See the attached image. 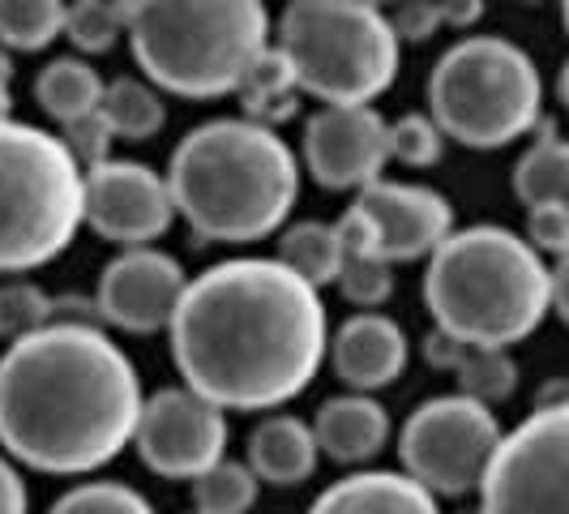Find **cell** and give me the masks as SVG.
<instances>
[{
	"mask_svg": "<svg viewBox=\"0 0 569 514\" xmlns=\"http://www.w3.org/2000/svg\"><path fill=\"white\" fill-rule=\"evenodd\" d=\"M467 347H471V343H462V339H455V335H446V330L432 326V335L425 339V360L432 365V369L455 373L458 365H462V356H467Z\"/></svg>",
	"mask_w": 569,
	"mask_h": 514,
	"instance_id": "cell-37",
	"label": "cell"
},
{
	"mask_svg": "<svg viewBox=\"0 0 569 514\" xmlns=\"http://www.w3.org/2000/svg\"><path fill=\"white\" fill-rule=\"evenodd\" d=\"M372 9H381V4H399V0H369Z\"/></svg>",
	"mask_w": 569,
	"mask_h": 514,
	"instance_id": "cell-41",
	"label": "cell"
},
{
	"mask_svg": "<svg viewBox=\"0 0 569 514\" xmlns=\"http://www.w3.org/2000/svg\"><path fill=\"white\" fill-rule=\"evenodd\" d=\"M455 377L458 395L485 403V407H497L518 391V365H513L510 347H467Z\"/></svg>",
	"mask_w": 569,
	"mask_h": 514,
	"instance_id": "cell-29",
	"label": "cell"
},
{
	"mask_svg": "<svg viewBox=\"0 0 569 514\" xmlns=\"http://www.w3.org/2000/svg\"><path fill=\"white\" fill-rule=\"evenodd\" d=\"M552 309L569 326V254L557 257V270H552Z\"/></svg>",
	"mask_w": 569,
	"mask_h": 514,
	"instance_id": "cell-39",
	"label": "cell"
},
{
	"mask_svg": "<svg viewBox=\"0 0 569 514\" xmlns=\"http://www.w3.org/2000/svg\"><path fill=\"white\" fill-rule=\"evenodd\" d=\"M513 194L527 210L569 206V142L543 129V138L513 168Z\"/></svg>",
	"mask_w": 569,
	"mask_h": 514,
	"instance_id": "cell-25",
	"label": "cell"
},
{
	"mask_svg": "<svg viewBox=\"0 0 569 514\" xmlns=\"http://www.w3.org/2000/svg\"><path fill=\"white\" fill-rule=\"evenodd\" d=\"M390 27L399 34V43H428L437 30L446 27L441 18V0H399Z\"/></svg>",
	"mask_w": 569,
	"mask_h": 514,
	"instance_id": "cell-35",
	"label": "cell"
},
{
	"mask_svg": "<svg viewBox=\"0 0 569 514\" xmlns=\"http://www.w3.org/2000/svg\"><path fill=\"white\" fill-rule=\"evenodd\" d=\"M425 305L437 330L471 347H513L552 309V270L497 224L455 231L425 270Z\"/></svg>",
	"mask_w": 569,
	"mask_h": 514,
	"instance_id": "cell-4",
	"label": "cell"
},
{
	"mask_svg": "<svg viewBox=\"0 0 569 514\" xmlns=\"http://www.w3.org/2000/svg\"><path fill=\"white\" fill-rule=\"evenodd\" d=\"M176 219L168 176L133 159H108L86 171V228L124 249H146Z\"/></svg>",
	"mask_w": 569,
	"mask_h": 514,
	"instance_id": "cell-12",
	"label": "cell"
},
{
	"mask_svg": "<svg viewBox=\"0 0 569 514\" xmlns=\"http://www.w3.org/2000/svg\"><path fill=\"white\" fill-rule=\"evenodd\" d=\"M64 0H0V48L43 52L64 34Z\"/></svg>",
	"mask_w": 569,
	"mask_h": 514,
	"instance_id": "cell-26",
	"label": "cell"
},
{
	"mask_svg": "<svg viewBox=\"0 0 569 514\" xmlns=\"http://www.w3.org/2000/svg\"><path fill=\"white\" fill-rule=\"evenodd\" d=\"M168 185L198 240L253 245L287 224L300 198V159L270 125L219 116L180 138Z\"/></svg>",
	"mask_w": 569,
	"mask_h": 514,
	"instance_id": "cell-3",
	"label": "cell"
},
{
	"mask_svg": "<svg viewBox=\"0 0 569 514\" xmlns=\"http://www.w3.org/2000/svg\"><path fill=\"white\" fill-rule=\"evenodd\" d=\"M351 210L369 224L372 245L386 261L432 257L455 236V206L428 185L372 180L351 201Z\"/></svg>",
	"mask_w": 569,
	"mask_h": 514,
	"instance_id": "cell-15",
	"label": "cell"
},
{
	"mask_svg": "<svg viewBox=\"0 0 569 514\" xmlns=\"http://www.w3.org/2000/svg\"><path fill=\"white\" fill-rule=\"evenodd\" d=\"M133 446L154 476L198 481L228 458V412L189 386H163L146 395Z\"/></svg>",
	"mask_w": 569,
	"mask_h": 514,
	"instance_id": "cell-11",
	"label": "cell"
},
{
	"mask_svg": "<svg viewBox=\"0 0 569 514\" xmlns=\"http://www.w3.org/2000/svg\"><path fill=\"white\" fill-rule=\"evenodd\" d=\"M184 291H189L184 266L163 249L146 245V249H124L103 266L94 309L116 330L159 335V330H171Z\"/></svg>",
	"mask_w": 569,
	"mask_h": 514,
	"instance_id": "cell-13",
	"label": "cell"
},
{
	"mask_svg": "<svg viewBox=\"0 0 569 514\" xmlns=\"http://www.w3.org/2000/svg\"><path fill=\"white\" fill-rule=\"evenodd\" d=\"M193 514H201V511H193Z\"/></svg>",
	"mask_w": 569,
	"mask_h": 514,
	"instance_id": "cell-45",
	"label": "cell"
},
{
	"mask_svg": "<svg viewBox=\"0 0 569 514\" xmlns=\"http://www.w3.org/2000/svg\"><path fill=\"white\" fill-rule=\"evenodd\" d=\"M257 493H261V481L253 476V467L240 458H223L193 481V511L249 514L257 506Z\"/></svg>",
	"mask_w": 569,
	"mask_h": 514,
	"instance_id": "cell-28",
	"label": "cell"
},
{
	"mask_svg": "<svg viewBox=\"0 0 569 514\" xmlns=\"http://www.w3.org/2000/svg\"><path fill=\"white\" fill-rule=\"evenodd\" d=\"M0 514H30L27 481L18 472V463L0 451Z\"/></svg>",
	"mask_w": 569,
	"mask_h": 514,
	"instance_id": "cell-36",
	"label": "cell"
},
{
	"mask_svg": "<svg viewBox=\"0 0 569 514\" xmlns=\"http://www.w3.org/2000/svg\"><path fill=\"white\" fill-rule=\"evenodd\" d=\"M305 514H441V506L407 472L372 467L335 481Z\"/></svg>",
	"mask_w": 569,
	"mask_h": 514,
	"instance_id": "cell-18",
	"label": "cell"
},
{
	"mask_svg": "<svg viewBox=\"0 0 569 514\" xmlns=\"http://www.w3.org/2000/svg\"><path fill=\"white\" fill-rule=\"evenodd\" d=\"M480 13H485V0H441L446 27H471L480 22Z\"/></svg>",
	"mask_w": 569,
	"mask_h": 514,
	"instance_id": "cell-38",
	"label": "cell"
},
{
	"mask_svg": "<svg viewBox=\"0 0 569 514\" xmlns=\"http://www.w3.org/2000/svg\"><path fill=\"white\" fill-rule=\"evenodd\" d=\"M390 159V125L372 108H321L305 125V168L321 189H365Z\"/></svg>",
	"mask_w": 569,
	"mask_h": 514,
	"instance_id": "cell-14",
	"label": "cell"
},
{
	"mask_svg": "<svg viewBox=\"0 0 569 514\" xmlns=\"http://www.w3.org/2000/svg\"><path fill=\"white\" fill-rule=\"evenodd\" d=\"M462 514H480V511H462Z\"/></svg>",
	"mask_w": 569,
	"mask_h": 514,
	"instance_id": "cell-44",
	"label": "cell"
},
{
	"mask_svg": "<svg viewBox=\"0 0 569 514\" xmlns=\"http://www.w3.org/2000/svg\"><path fill=\"white\" fill-rule=\"evenodd\" d=\"M480 514H569V399L506 433L480 485Z\"/></svg>",
	"mask_w": 569,
	"mask_h": 514,
	"instance_id": "cell-10",
	"label": "cell"
},
{
	"mask_svg": "<svg viewBox=\"0 0 569 514\" xmlns=\"http://www.w3.org/2000/svg\"><path fill=\"white\" fill-rule=\"evenodd\" d=\"M57 322V305L48 300V291L34 284H4L0 287V339L22 343L34 330Z\"/></svg>",
	"mask_w": 569,
	"mask_h": 514,
	"instance_id": "cell-30",
	"label": "cell"
},
{
	"mask_svg": "<svg viewBox=\"0 0 569 514\" xmlns=\"http://www.w3.org/2000/svg\"><path fill=\"white\" fill-rule=\"evenodd\" d=\"M142 407L133 360L90 322H52L0 356V451L30 472H99L133 446Z\"/></svg>",
	"mask_w": 569,
	"mask_h": 514,
	"instance_id": "cell-2",
	"label": "cell"
},
{
	"mask_svg": "<svg viewBox=\"0 0 569 514\" xmlns=\"http://www.w3.org/2000/svg\"><path fill=\"white\" fill-rule=\"evenodd\" d=\"M527 245L536 254L566 257L569 254V206H536L527 215Z\"/></svg>",
	"mask_w": 569,
	"mask_h": 514,
	"instance_id": "cell-34",
	"label": "cell"
},
{
	"mask_svg": "<svg viewBox=\"0 0 569 514\" xmlns=\"http://www.w3.org/2000/svg\"><path fill=\"white\" fill-rule=\"evenodd\" d=\"M313 433L321 455L335 463H372L390 442V412L372 395H335L317 407Z\"/></svg>",
	"mask_w": 569,
	"mask_h": 514,
	"instance_id": "cell-17",
	"label": "cell"
},
{
	"mask_svg": "<svg viewBox=\"0 0 569 514\" xmlns=\"http://www.w3.org/2000/svg\"><path fill=\"white\" fill-rule=\"evenodd\" d=\"M240 95V108H244V120H257V125H283L296 116L300 108V82H296V69L291 60L279 52V48H266L261 57L253 60V69L244 73V82L236 86Z\"/></svg>",
	"mask_w": 569,
	"mask_h": 514,
	"instance_id": "cell-22",
	"label": "cell"
},
{
	"mask_svg": "<svg viewBox=\"0 0 569 514\" xmlns=\"http://www.w3.org/2000/svg\"><path fill=\"white\" fill-rule=\"evenodd\" d=\"M244 463L253 467V476L261 485L291 488L305 485L321 463V446H317V433L309 421L300 416H266L261 425L249 433V455Z\"/></svg>",
	"mask_w": 569,
	"mask_h": 514,
	"instance_id": "cell-19",
	"label": "cell"
},
{
	"mask_svg": "<svg viewBox=\"0 0 569 514\" xmlns=\"http://www.w3.org/2000/svg\"><path fill=\"white\" fill-rule=\"evenodd\" d=\"M561 13H566V30H569V0H561Z\"/></svg>",
	"mask_w": 569,
	"mask_h": 514,
	"instance_id": "cell-42",
	"label": "cell"
},
{
	"mask_svg": "<svg viewBox=\"0 0 569 514\" xmlns=\"http://www.w3.org/2000/svg\"><path fill=\"white\" fill-rule=\"evenodd\" d=\"M527 4H543V0H527Z\"/></svg>",
	"mask_w": 569,
	"mask_h": 514,
	"instance_id": "cell-43",
	"label": "cell"
},
{
	"mask_svg": "<svg viewBox=\"0 0 569 514\" xmlns=\"http://www.w3.org/2000/svg\"><path fill=\"white\" fill-rule=\"evenodd\" d=\"M129 18H133V0H73L64 18V34L86 57L112 52L116 39L129 34Z\"/></svg>",
	"mask_w": 569,
	"mask_h": 514,
	"instance_id": "cell-27",
	"label": "cell"
},
{
	"mask_svg": "<svg viewBox=\"0 0 569 514\" xmlns=\"http://www.w3.org/2000/svg\"><path fill=\"white\" fill-rule=\"evenodd\" d=\"M48 514H159L150 497L120 481H90V485L69 488Z\"/></svg>",
	"mask_w": 569,
	"mask_h": 514,
	"instance_id": "cell-31",
	"label": "cell"
},
{
	"mask_svg": "<svg viewBox=\"0 0 569 514\" xmlns=\"http://www.w3.org/2000/svg\"><path fill=\"white\" fill-rule=\"evenodd\" d=\"M501 442L506 433L492 407L467 395H441L407 416L399 433V458L402 472L432 497H467L480 493Z\"/></svg>",
	"mask_w": 569,
	"mask_h": 514,
	"instance_id": "cell-9",
	"label": "cell"
},
{
	"mask_svg": "<svg viewBox=\"0 0 569 514\" xmlns=\"http://www.w3.org/2000/svg\"><path fill=\"white\" fill-rule=\"evenodd\" d=\"M543 82L518 43L476 34L455 43L428 73V116L471 150L518 142L540 125Z\"/></svg>",
	"mask_w": 569,
	"mask_h": 514,
	"instance_id": "cell-8",
	"label": "cell"
},
{
	"mask_svg": "<svg viewBox=\"0 0 569 514\" xmlns=\"http://www.w3.org/2000/svg\"><path fill=\"white\" fill-rule=\"evenodd\" d=\"M261 0H133L129 43L142 78L180 99H223L270 48Z\"/></svg>",
	"mask_w": 569,
	"mask_h": 514,
	"instance_id": "cell-5",
	"label": "cell"
},
{
	"mask_svg": "<svg viewBox=\"0 0 569 514\" xmlns=\"http://www.w3.org/2000/svg\"><path fill=\"white\" fill-rule=\"evenodd\" d=\"M339 240H342V266H339V291L360 305V309H377L390 300L395 291V261L377 254L369 224L347 206L339 219Z\"/></svg>",
	"mask_w": 569,
	"mask_h": 514,
	"instance_id": "cell-20",
	"label": "cell"
},
{
	"mask_svg": "<svg viewBox=\"0 0 569 514\" xmlns=\"http://www.w3.org/2000/svg\"><path fill=\"white\" fill-rule=\"evenodd\" d=\"M411 360V343L395 317L377 314H356L339 326V335L330 339V369L347 391L356 395H372L395 386Z\"/></svg>",
	"mask_w": 569,
	"mask_h": 514,
	"instance_id": "cell-16",
	"label": "cell"
},
{
	"mask_svg": "<svg viewBox=\"0 0 569 514\" xmlns=\"http://www.w3.org/2000/svg\"><path fill=\"white\" fill-rule=\"evenodd\" d=\"M279 261L287 270H296L305 284H313L317 291L330 284H339V266H342V240L339 224H321V219H305V224H291L279 236Z\"/></svg>",
	"mask_w": 569,
	"mask_h": 514,
	"instance_id": "cell-24",
	"label": "cell"
},
{
	"mask_svg": "<svg viewBox=\"0 0 569 514\" xmlns=\"http://www.w3.org/2000/svg\"><path fill=\"white\" fill-rule=\"evenodd\" d=\"M168 335L184 386L223 412L283 407L330 356L321 291L279 257H231L201 270Z\"/></svg>",
	"mask_w": 569,
	"mask_h": 514,
	"instance_id": "cell-1",
	"label": "cell"
},
{
	"mask_svg": "<svg viewBox=\"0 0 569 514\" xmlns=\"http://www.w3.org/2000/svg\"><path fill=\"white\" fill-rule=\"evenodd\" d=\"M446 150V134L425 112H411L390 125V155L407 168H432Z\"/></svg>",
	"mask_w": 569,
	"mask_h": 514,
	"instance_id": "cell-32",
	"label": "cell"
},
{
	"mask_svg": "<svg viewBox=\"0 0 569 514\" xmlns=\"http://www.w3.org/2000/svg\"><path fill=\"white\" fill-rule=\"evenodd\" d=\"M60 142L69 146V155L82 164V171L99 168V164H108V155H112V129H108V120L103 112H90L82 120H69V125H60Z\"/></svg>",
	"mask_w": 569,
	"mask_h": 514,
	"instance_id": "cell-33",
	"label": "cell"
},
{
	"mask_svg": "<svg viewBox=\"0 0 569 514\" xmlns=\"http://www.w3.org/2000/svg\"><path fill=\"white\" fill-rule=\"evenodd\" d=\"M274 48L326 108H369L399 78V34L369 0H287Z\"/></svg>",
	"mask_w": 569,
	"mask_h": 514,
	"instance_id": "cell-7",
	"label": "cell"
},
{
	"mask_svg": "<svg viewBox=\"0 0 569 514\" xmlns=\"http://www.w3.org/2000/svg\"><path fill=\"white\" fill-rule=\"evenodd\" d=\"M557 95H561V103L569 108V60L561 65V78H557Z\"/></svg>",
	"mask_w": 569,
	"mask_h": 514,
	"instance_id": "cell-40",
	"label": "cell"
},
{
	"mask_svg": "<svg viewBox=\"0 0 569 514\" xmlns=\"http://www.w3.org/2000/svg\"><path fill=\"white\" fill-rule=\"evenodd\" d=\"M99 112L108 120L116 142H150L168 120L159 86H150L146 78H116V82H108Z\"/></svg>",
	"mask_w": 569,
	"mask_h": 514,
	"instance_id": "cell-23",
	"label": "cell"
},
{
	"mask_svg": "<svg viewBox=\"0 0 569 514\" xmlns=\"http://www.w3.org/2000/svg\"><path fill=\"white\" fill-rule=\"evenodd\" d=\"M108 82L94 73V65L82 57H57L48 60L34 78V103L43 108V116H52L60 125L82 120V116L99 112Z\"/></svg>",
	"mask_w": 569,
	"mask_h": 514,
	"instance_id": "cell-21",
	"label": "cell"
},
{
	"mask_svg": "<svg viewBox=\"0 0 569 514\" xmlns=\"http://www.w3.org/2000/svg\"><path fill=\"white\" fill-rule=\"evenodd\" d=\"M86 224V171L60 134L0 120V275L60 257Z\"/></svg>",
	"mask_w": 569,
	"mask_h": 514,
	"instance_id": "cell-6",
	"label": "cell"
}]
</instances>
